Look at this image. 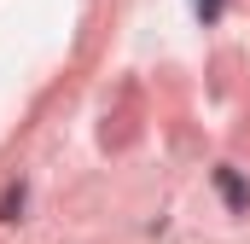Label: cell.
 <instances>
[{
	"mask_svg": "<svg viewBox=\"0 0 250 244\" xmlns=\"http://www.w3.org/2000/svg\"><path fill=\"white\" fill-rule=\"evenodd\" d=\"M198 12H204V18H215V12H221V0H198Z\"/></svg>",
	"mask_w": 250,
	"mask_h": 244,
	"instance_id": "cell-1",
	"label": "cell"
}]
</instances>
